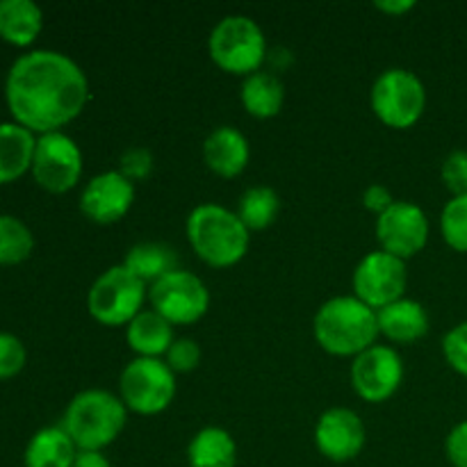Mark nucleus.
I'll list each match as a JSON object with an SVG mask.
<instances>
[{
    "label": "nucleus",
    "mask_w": 467,
    "mask_h": 467,
    "mask_svg": "<svg viewBox=\"0 0 467 467\" xmlns=\"http://www.w3.org/2000/svg\"><path fill=\"white\" fill-rule=\"evenodd\" d=\"M5 99L18 126L30 132H57L85 109L89 82L68 55L32 50L12 64Z\"/></svg>",
    "instance_id": "obj_1"
},
{
    "label": "nucleus",
    "mask_w": 467,
    "mask_h": 467,
    "mask_svg": "<svg viewBox=\"0 0 467 467\" xmlns=\"http://www.w3.org/2000/svg\"><path fill=\"white\" fill-rule=\"evenodd\" d=\"M379 333L377 310L356 296H333L315 315V340L331 356H360Z\"/></svg>",
    "instance_id": "obj_2"
},
{
    "label": "nucleus",
    "mask_w": 467,
    "mask_h": 467,
    "mask_svg": "<svg viewBox=\"0 0 467 467\" xmlns=\"http://www.w3.org/2000/svg\"><path fill=\"white\" fill-rule=\"evenodd\" d=\"M249 228L237 213L217 203H203L187 217V240L210 267H233L249 251Z\"/></svg>",
    "instance_id": "obj_3"
},
{
    "label": "nucleus",
    "mask_w": 467,
    "mask_h": 467,
    "mask_svg": "<svg viewBox=\"0 0 467 467\" xmlns=\"http://www.w3.org/2000/svg\"><path fill=\"white\" fill-rule=\"evenodd\" d=\"M128 415L121 397L108 390H85L71 400L62 429L80 451H100L126 429Z\"/></svg>",
    "instance_id": "obj_4"
},
{
    "label": "nucleus",
    "mask_w": 467,
    "mask_h": 467,
    "mask_svg": "<svg viewBox=\"0 0 467 467\" xmlns=\"http://www.w3.org/2000/svg\"><path fill=\"white\" fill-rule=\"evenodd\" d=\"M208 50L222 71L251 76L260 71L267 55V41L258 23L242 14L222 18L210 32Z\"/></svg>",
    "instance_id": "obj_5"
},
{
    "label": "nucleus",
    "mask_w": 467,
    "mask_h": 467,
    "mask_svg": "<svg viewBox=\"0 0 467 467\" xmlns=\"http://www.w3.org/2000/svg\"><path fill=\"white\" fill-rule=\"evenodd\" d=\"M144 296V283L123 265H117L96 278L87 295V306L91 317L103 327H123L141 313Z\"/></svg>",
    "instance_id": "obj_6"
},
{
    "label": "nucleus",
    "mask_w": 467,
    "mask_h": 467,
    "mask_svg": "<svg viewBox=\"0 0 467 467\" xmlns=\"http://www.w3.org/2000/svg\"><path fill=\"white\" fill-rule=\"evenodd\" d=\"M427 108V89L413 71L388 68L374 80L372 109L381 123L397 130L415 126Z\"/></svg>",
    "instance_id": "obj_7"
},
{
    "label": "nucleus",
    "mask_w": 467,
    "mask_h": 467,
    "mask_svg": "<svg viewBox=\"0 0 467 467\" xmlns=\"http://www.w3.org/2000/svg\"><path fill=\"white\" fill-rule=\"evenodd\" d=\"M119 390L126 409L140 415H158L176 397V374L164 360L137 356L123 368Z\"/></svg>",
    "instance_id": "obj_8"
},
{
    "label": "nucleus",
    "mask_w": 467,
    "mask_h": 467,
    "mask_svg": "<svg viewBox=\"0 0 467 467\" xmlns=\"http://www.w3.org/2000/svg\"><path fill=\"white\" fill-rule=\"evenodd\" d=\"M149 299L155 313L162 315L171 327L199 322L210 308V292L205 283L185 269H176L150 285Z\"/></svg>",
    "instance_id": "obj_9"
},
{
    "label": "nucleus",
    "mask_w": 467,
    "mask_h": 467,
    "mask_svg": "<svg viewBox=\"0 0 467 467\" xmlns=\"http://www.w3.org/2000/svg\"><path fill=\"white\" fill-rule=\"evenodd\" d=\"M406 283H409L406 260L379 249L365 255L356 267L354 296L379 313L386 306L404 299Z\"/></svg>",
    "instance_id": "obj_10"
},
{
    "label": "nucleus",
    "mask_w": 467,
    "mask_h": 467,
    "mask_svg": "<svg viewBox=\"0 0 467 467\" xmlns=\"http://www.w3.org/2000/svg\"><path fill=\"white\" fill-rule=\"evenodd\" d=\"M32 176L53 194H64L82 176V153L76 141L64 132H46L36 140L32 158Z\"/></svg>",
    "instance_id": "obj_11"
},
{
    "label": "nucleus",
    "mask_w": 467,
    "mask_h": 467,
    "mask_svg": "<svg viewBox=\"0 0 467 467\" xmlns=\"http://www.w3.org/2000/svg\"><path fill=\"white\" fill-rule=\"evenodd\" d=\"M404 381V360L392 347L374 345L356 356L351 365V383L360 400L369 404L388 401Z\"/></svg>",
    "instance_id": "obj_12"
},
{
    "label": "nucleus",
    "mask_w": 467,
    "mask_h": 467,
    "mask_svg": "<svg viewBox=\"0 0 467 467\" xmlns=\"http://www.w3.org/2000/svg\"><path fill=\"white\" fill-rule=\"evenodd\" d=\"M377 240L381 251L409 260L418 255L429 242V219L420 205L410 201H395L392 208L379 214Z\"/></svg>",
    "instance_id": "obj_13"
},
{
    "label": "nucleus",
    "mask_w": 467,
    "mask_h": 467,
    "mask_svg": "<svg viewBox=\"0 0 467 467\" xmlns=\"http://www.w3.org/2000/svg\"><path fill=\"white\" fill-rule=\"evenodd\" d=\"M365 424L351 409H328L315 427V445L319 454L333 463L354 461L365 447Z\"/></svg>",
    "instance_id": "obj_14"
},
{
    "label": "nucleus",
    "mask_w": 467,
    "mask_h": 467,
    "mask_svg": "<svg viewBox=\"0 0 467 467\" xmlns=\"http://www.w3.org/2000/svg\"><path fill=\"white\" fill-rule=\"evenodd\" d=\"M135 201V185L121 171H103L91 178L80 196V210L94 223H117Z\"/></svg>",
    "instance_id": "obj_15"
},
{
    "label": "nucleus",
    "mask_w": 467,
    "mask_h": 467,
    "mask_svg": "<svg viewBox=\"0 0 467 467\" xmlns=\"http://www.w3.org/2000/svg\"><path fill=\"white\" fill-rule=\"evenodd\" d=\"M251 158L249 140L237 128L222 126L203 141V160L213 173L222 178H235L246 169Z\"/></svg>",
    "instance_id": "obj_16"
},
{
    "label": "nucleus",
    "mask_w": 467,
    "mask_h": 467,
    "mask_svg": "<svg viewBox=\"0 0 467 467\" xmlns=\"http://www.w3.org/2000/svg\"><path fill=\"white\" fill-rule=\"evenodd\" d=\"M379 331L392 342L410 345L429 333V315L422 304L413 299H400L377 313Z\"/></svg>",
    "instance_id": "obj_17"
},
{
    "label": "nucleus",
    "mask_w": 467,
    "mask_h": 467,
    "mask_svg": "<svg viewBox=\"0 0 467 467\" xmlns=\"http://www.w3.org/2000/svg\"><path fill=\"white\" fill-rule=\"evenodd\" d=\"M126 340L140 358H160L167 356L173 345V328L155 310H141L126 328Z\"/></svg>",
    "instance_id": "obj_18"
},
{
    "label": "nucleus",
    "mask_w": 467,
    "mask_h": 467,
    "mask_svg": "<svg viewBox=\"0 0 467 467\" xmlns=\"http://www.w3.org/2000/svg\"><path fill=\"white\" fill-rule=\"evenodd\" d=\"M36 140L27 128L14 123H0V185L21 178L32 169Z\"/></svg>",
    "instance_id": "obj_19"
},
{
    "label": "nucleus",
    "mask_w": 467,
    "mask_h": 467,
    "mask_svg": "<svg viewBox=\"0 0 467 467\" xmlns=\"http://www.w3.org/2000/svg\"><path fill=\"white\" fill-rule=\"evenodd\" d=\"M78 451L62 427H46L30 438L23 461L26 467H73Z\"/></svg>",
    "instance_id": "obj_20"
},
{
    "label": "nucleus",
    "mask_w": 467,
    "mask_h": 467,
    "mask_svg": "<svg viewBox=\"0 0 467 467\" xmlns=\"http://www.w3.org/2000/svg\"><path fill=\"white\" fill-rule=\"evenodd\" d=\"M44 27V14L32 0H0V39L30 46Z\"/></svg>",
    "instance_id": "obj_21"
},
{
    "label": "nucleus",
    "mask_w": 467,
    "mask_h": 467,
    "mask_svg": "<svg viewBox=\"0 0 467 467\" xmlns=\"http://www.w3.org/2000/svg\"><path fill=\"white\" fill-rule=\"evenodd\" d=\"M123 267L130 274H135L141 283H155L164 278L167 274L178 269V254L169 244L160 242H140L132 246L123 258Z\"/></svg>",
    "instance_id": "obj_22"
},
{
    "label": "nucleus",
    "mask_w": 467,
    "mask_h": 467,
    "mask_svg": "<svg viewBox=\"0 0 467 467\" xmlns=\"http://www.w3.org/2000/svg\"><path fill=\"white\" fill-rule=\"evenodd\" d=\"M190 467H235L237 445L226 429L205 427L187 447Z\"/></svg>",
    "instance_id": "obj_23"
},
{
    "label": "nucleus",
    "mask_w": 467,
    "mask_h": 467,
    "mask_svg": "<svg viewBox=\"0 0 467 467\" xmlns=\"http://www.w3.org/2000/svg\"><path fill=\"white\" fill-rule=\"evenodd\" d=\"M285 103V87L272 71H255L244 78L242 105L255 119H272Z\"/></svg>",
    "instance_id": "obj_24"
},
{
    "label": "nucleus",
    "mask_w": 467,
    "mask_h": 467,
    "mask_svg": "<svg viewBox=\"0 0 467 467\" xmlns=\"http://www.w3.org/2000/svg\"><path fill=\"white\" fill-rule=\"evenodd\" d=\"M281 210V201L272 187H249L244 194L240 196L237 203V217L242 219L246 228L251 231H265L276 222V214Z\"/></svg>",
    "instance_id": "obj_25"
},
{
    "label": "nucleus",
    "mask_w": 467,
    "mask_h": 467,
    "mask_svg": "<svg viewBox=\"0 0 467 467\" xmlns=\"http://www.w3.org/2000/svg\"><path fill=\"white\" fill-rule=\"evenodd\" d=\"M35 235L14 214H0V265H18L30 258Z\"/></svg>",
    "instance_id": "obj_26"
},
{
    "label": "nucleus",
    "mask_w": 467,
    "mask_h": 467,
    "mask_svg": "<svg viewBox=\"0 0 467 467\" xmlns=\"http://www.w3.org/2000/svg\"><path fill=\"white\" fill-rule=\"evenodd\" d=\"M441 233L451 249L467 254V194L447 201L441 214Z\"/></svg>",
    "instance_id": "obj_27"
},
{
    "label": "nucleus",
    "mask_w": 467,
    "mask_h": 467,
    "mask_svg": "<svg viewBox=\"0 0 467 467\" xmlns=\"http://www.w3.org/2000/svg\"><path fill=\"white\" fill-rule=\"evenodd\" d=\"M442 356L456 374L467 379V322L456 324L442 337Z\"/></svg>",
    "instance_id": "obj_28"
},
{
    "label": "nucleus",
    "mask_w": 467,
    "mask_h": 467,
    "mask_svg": "<svg viewBox=\"0 0 467 467\" xmlns=\"http://www.w3.org/2000/svg\"><path fill=\"white\" fill-rule=\"evenodd\" d=\"M26 345L12 333L0 331V379H12L26 368Z\"/></svg>",
    "instance_id": "obj_29"
},
{
    "label": "nucleus",
    "mask_w": 467,
    "mask_h": 467,
    "mask_svg": "<svg viewBox=\"0 0 467 467\" xmlns=\"http://www.w3.org/2000/svg\"><path fill=\"white\" fill-rule=\"evenodd\" d=\"M442 182L451 196H465L467 194V150L459 149L451 150L445 158L441 169Z\"/></svg>",
    "instance_id": "obj_30"
},
{
    "label": "nucleus",
    "mask_w": 467,
    "mask_h": 467,
    "mask_svg": "<svg viewBox=\"0 0 467 467\" xmlns=\"http://www.w3.org/2000/svg\"><path fill=\"white\" fill-rule=\"evenodd\" d=\"M164 363L171 368L173 374H187L192 369L199 368L201 363V347L196 345L190 337H181V340H173V345L169 347L167 360Z\"/></svg>",
    "instance_id": "obj_31"
},
{
    "label": "nucleus",
    "mask_w": 467,
    "mask_h": 467,
    "mask_svg": "<svg viewBox=\"0 0 467 467\" xmlns=\"http://www.w3.org/2000/svg\"><path fill=\"white\" fill-rule=\"evenodd\" d=\"M119 171L130 182L144 181L153 171V153L146 146H132L119 158Z\"/></svg>",
    "instance_id": "obj_32"
},
{
    "label": "nucleus",
    "mask_w": 467,
    "mask_h": 467,
    "mask_svg": "<svg viewBox=\"0 0 467 467\" xmlns=\"http://www.w3.org/2000/svg\"><path fill=\"white\" fill-rule=\"evenodd\" d=\"M445 454L451 467H467V420L447 433Z\"/></svg>",
    "instance_id": "obj_33"
},
{
    "label": "nucleus",
    "mask_w": 467,
    "mask_h": 467,
    "mask_svg": "<svg viewBox=\"0 0 467 467\" xmlns=\"http://www.w3.org/2000/svg\"><path fill=\"white\" fill-rule=\"evenodd\" d=\"M395 199H392L390 190L386 185H369L363 192V205L374 214H383L388 208H392Z\"/></svg>",
    "instance_id": "obj_34"
},
{
    "label": "nucleus",
    "mask_w": 467,
    "mask_h": 467,
    "mask_svg": "<svg viewBox=\"0 0 467 467\" xmlns=\"http://www.w3.org/2000/svg\"><path fill=\"white\" fill-rule=\"evenodd\" d=\"M73 467H112L100 451H78Z\"/></svg>",
    "instance_id": "obj_35"
},
{
    "label": "nucleus",
    "mask_w": 467,
    "mask_h": 467,
    "mask_svg": "<svg viewBox=\"0 0 467 467\" xmlns=\"http://www.w3.org/2000/svg\"><path fill=\"white\" fill-rule=\"evenodd\" d=\"M374 7L383 14H392V16H401V14L410 12L415 7L413 0H390V3H374Z\"/></svg>",
    "instance_id": "obj_36"
}]
</instances>
